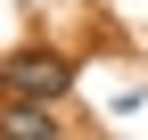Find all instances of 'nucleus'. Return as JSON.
<instances>
[{"label": "nucleus", "mask_w": 148, "mask_h": 140, "mask_svg": "<svg viewBox=\"0 0 148 140\" xmlns=\"http://www.w3.org/2000/svg\"><path fill=\"white\" fill-rule=\"evenodd\" d=\"M66 82H74V58H58V49H25V58L0 66L8 99H66Z\"/></svg>", "instance_id": "nucleus-1"}, {"label": "nucleus", "mask_w": 148, "mask_h": 140, "mask_svg": "<svg viewBox=\"0 0 148 140\" xmlns=\"http://www.w3.org/2000/svg\"><path fill=\"white\" fill-rule=\"evenodd\" d=\"M0 132H16V140H49V132H58V115H49V99H25V107L0 115Z\"/></svg>", "instance_id": "nucleus-2"}]
</instances>
